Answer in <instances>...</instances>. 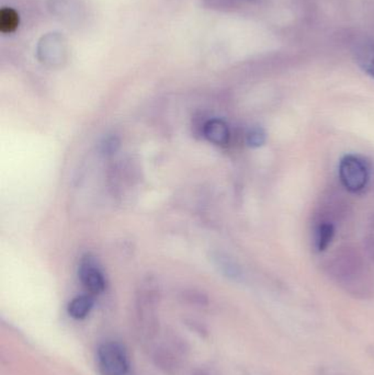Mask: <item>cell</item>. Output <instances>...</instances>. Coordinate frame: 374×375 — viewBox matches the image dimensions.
Segmentation results:
<instances>
[{
    "mask_svg": "<svg viewBox=\"0 0 374 375\" xmlns=\"http://www.w3.org/2000/svg\"><path fill=\"white\" fill-rule=\"evenodd\" d=\"M329 275L340 288L358 299L374 297V279L362 258L353 250L337 253L328 266Z\"/></svg>",
    "mask_w": 374,
    "mask_h": 375,
    "instance_id": "cell-1",
    "label": "cell"
},
{
    "mask_svg": "<svg viewBox=\"0 0 374 375\" xmlns=\"http://www.w3.org/2000/svg\"><path fill=\"white\" fill-rule=\"evenodd\" d=\"M98 367L102 375L130 374V359L122 345L106 343L98 349Z\"/></svg>",
    "mask_w": 374,
    "mask_h": 375,
    "instance_id": "cell-2",
    "label": "cell"
},
{
    "mask_svg": "<svg viewBox=\"0 0 374 375\" xmlns=\"http://www.w3.org/2000/svg\"><path fill=\"white\" fill-rule=\"evenodd\" d=\"M339 177L344 187L350 192H360L369 180L366 163L357 156H344L339 163Z\"/></svg>",
    "mask_w": 374,
    "mask_h": 375,
    "instance_id": "cell-3",
    "label": "cell"
},
{
    "mask_svg": "<svg viewBox=\"0 0 374 375\" xmlns=\"http://www.w3.org/2000/svg\"><path fill=\"white\" fill-rule=\"evenodd\" d=\"M79 279L90 293L100 294L106 288V279L91 257L82 258L79 264Z\"/></svg>",
    "mask_w": 374,
    "mask_h": 375,
    "instance_id": "cell-4",
    "label": "cell"
},
{
    "mask_svg": "<svg viewBox=\"0 0 374 375\" xmlns=\"http://www.w3.org/2000/svg\"><path fill=\"white\" fill-rule=\"evenodd\" d=\"M204 133L208 141L219 146L228 145L231 137L228 124L220 119H212L208 121L204 124Z\"/></svg>",
    "mask_w": 374,
    "mask_h": 375,
    "instance_id": "cell-5",
    "label": "cell"
},
{
    "mask_svg": "<svg viewBox=\"0 0 374 375\" xmlns=\"http://www.w3.org/2000/svg\"><path fill=\"white\" fill-rule=\"evenodd\" d=\"M355 56L358 65L374 78V43L361 44L355 49Z\"/></svg>",
    "mask_w": 374,
    "mask_h": 375,
    "instance_id": "cell-6",
    "label": "cell"
},
{
    "mask_svg": "<svg viewBox=\"0 0 374 375\" xmlns=\"http://www.w3.org/2000/svg\"><path fill=\"white\" fill-rule=\"evenodd\" d=\"M94 306L93 297L89 295H80L68 305V314L75 319H84L89 315L90 310Z\"/></svg>",
    "mask_w": 374,
    "mask_h": 375,
    "instance_id": "cell-7",
    "label": "cell"
},
{
    "mask_svg": "<svg viewBox=\"0 0 374 375\" xmlns=\"http://www.w3.org/2000/svg\"><path fill=\"white\" fill-rule=\"evenodd\" d=\"M335 235V227L331 222H322L318 224L315 231V245L318 251H324L331 245Z\"/></svg>",
    "mask_w": 374,
    "mask_h": 375,
    "instance_id": "cell-8",
    "label": "cell"
},
{
    "mask_svg": "<svg viewBox=\"0 0 374 375\" xmlns=\"http://www.w3.org/2000/svg\"><path fill=\"white\" fill-rule=\"evenodd\" d=\"M19 27V14L12 8H3L0 11V31L12 33Z\"/></svg>",
    "mask_w": 374,
    "mask_h": 375,
    "instance_id": "cell-9",
    "label": "cell"
},
{
    "mask_svg": "<svg viewBox=\"0 0 374 375\" xmlns=\"http://www.w3.org/2000/svg\"><path fill=\"white\" fill-rule=\"evenodd\" d=\"M267 141V134L261 126H254L247 132L246 141L248 146L258 148L265 145Z\"/></svg>",
    "mask_w": 374,
    "mask_h": 375,
    "instance_id": "cell-10",
    "label": "cell"
},
{
    "mask_svg": "<svg viewBox=\"0 0 374 375\" xmlns=\"http://www.w3.org/2000/svg\"><path fill=\"white\" fill-rule=\"evenodd\" d=\"M217 261V266H220V269L224 272L226 277H233V279L241 277L239 266H236L235 262L231 258H228L226 255H219Z\"/></svg>",
    "mask_w": 374,
    "mask_h": 375,
    "instance_id": "cell-11",
    "label": "cell"
},
{
    "mask_svg": "<svg viewBox=\"0 0 374 375\" xmlns=\"http://www.w3.org/2000/svg\"><path fill=\"white\" fill-rule=\"evenodd\" d=\"M120 145H121V141H120V139L118 136H107V137H104V139L101 141L100 152H102L103 155H114V154L119 150Z\"/></svg>",
    "mask_w": 374,
    "mask_h": 375,
    "instance_id": "cell-12",
    "label": "cell"
},
{
    "mask_svg": "<svg viewBox=\"0 0 374 375\" xmlns=\"http://www.w3.org/2000/svg\"><path fill=\"white\" fill-rule=\"evenodd\" d=\"M366 250H368L370 257L374 260V237H371L366 242Z\"/></svg>",
    "mask_w": 374,
    "mask_h": 375,
    "instance_id": "cell-13",
    "label": "cell"
},
{
    "mask_svg": "<svg viewBox=\"0 0 374 375\" xmlns=\"http://www.w3.org/2000/svg\"><path fill=\"white\" fill-rule=\"evenodd\" d=\"M195 375H206V374H204V372H198L197 373V374H195Z\"/></svg>",
    "mask_w": 374,
    "mask_h": 375,
    "instance_id": "cell-14",
    "label": "cell"
}]
</instances>
